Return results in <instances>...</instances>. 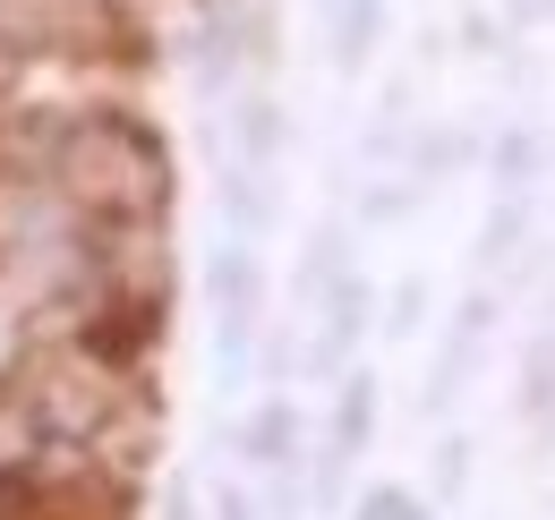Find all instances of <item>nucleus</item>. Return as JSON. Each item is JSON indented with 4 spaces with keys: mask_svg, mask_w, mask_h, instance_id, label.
<instances>
[{
    "mask_svg": "<svg viewBox=\"0 0 555 520\" xmlns=\"http://www.w3.org/2000/svg\"><path fill=\"white\" fill-rule=\"evenodd\" d=\"M359 520H427V504H418L411 486H385V495H367V504H359Z\"/></svg>",
    "mask_w": 555,
    "mask_h": 520,
    "instance_id": "f257e3e1",
    "label": "nucleus"
}]
</instances>
